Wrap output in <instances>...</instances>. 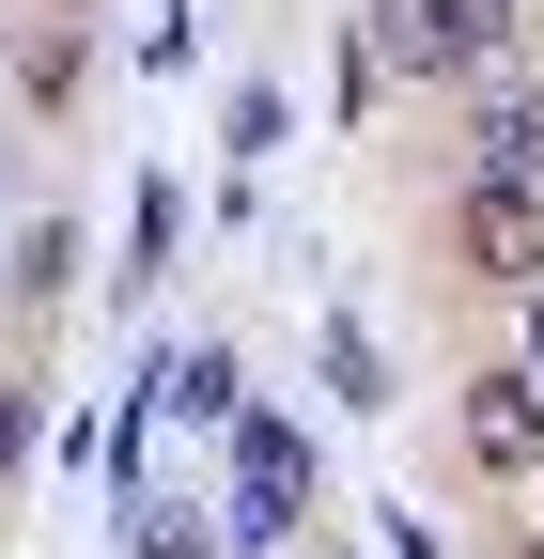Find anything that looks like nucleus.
<instances>
[{
  "instance_id": "9b49d317",
  "label": "nucleus",
  "mask_w": 544,
  "mask_h": 559,
  "mask_svg": "<svg viewBox=\"0 0 544 559\" xmlns=\"http://www.w3.org/2000/svg\"><path fill=\"white\" fill-rule=\"evenodd\" d=\"M529 559H544V544H529Z\"/></svg>"
},
{
  "instance_id": "f03ea898",
  "label": "nucleus",
  "mask_w": 544,
  "mask_h": 559,
  "mask_svg": "<svg viewBox=\"0 0 544 559\" xmlns=\"http://www.w3.org/2000/svg\"><path fill=\"white\" fill-rule=\"evenodd\" d=\"M451 249L498 296H544V187H451Z\"/></svg>"
},
{
  "instance_id": "0eeeda50",
  "label": "nucleus",
  "mask_w": 544,
  "mask_h": 559,
  "mask_svg": "<svg viewBox=\"0 0 544 559\" xmlns=\"http://www.w3.org/2000/svg\"><path fill=\"white\" fill-rule=\"evenodd\" d=\"M125 559H218V513L202 498H125Z\"/></svg>"
},
{
  "instance_id": "20e7f679",
  "label": "nucleus",
  "mask_w": 544,
  "mask_h": 559,
  "mask_svg": "<svg viewBox=\"0 0 544 559\" xmlns=\"http://www.w3.org/2000/svg\"><path fill=\"white\" fill-rule=\"evenodd\" d=\"M466 187H544V94L513 79H483V109H466Z\"/></svg>"
},
{
  "instance_id": "39448f33",
  "label": "nucleus",
  "mask_w": 544,
  "mask_h": 559,
  "mask_svg": "<svg viewBox=\"0 0 544 559\" xmlns=\"http://www.w3.org/2000/svg\"><path fill=\"white\" fill-rule=\"evenodd\" d=\"M172 419H218V436H234V419H249V389H234V358H218V342H172V358L141 373Z\"/></svg>"
},
{
  "instance_id": "f257e3e1",
  "label": "nucleus",
  "mask_w": 544,
  "mask_h": 559,
  "mask_svg": "<svg viewBox=\"0 0 544 559\" xmlns=\"http://www.w3.org/2000/svg\"><path fill=\"white\" fill-rule=\"evenodd\" d=\"M311 498H327V451L296 436V419H234V498H218V559H281L296 528H311Z\"/></svg>"
},
{
  "instance_id": "7ed1b4c3",
  "label": "nucleus",
  "mask_w": 544,
  "mask_h": 559,
  "mask_svg": "<svg viewBox=\"0 0 544 559\" xmlns=\"http://www.w3.org/2000/svg\"><path fill=\"white\" fill-rule=\"evenodd\" d=\"M466 466H483V481H529L544 466V389L498 358V373H466Z\"/></svg>"
},
{
  "instance_id": "423d86ee",
  "label": "nucleus",
  "mask_w": 544,
  "mask_h": 559,
  "mask_svg": "<svg viewBox=\"0 0 544 559\" xmlns=\"http://www.w3.org/2000/svg\"><path fill=\"white\" fill-rule=\"evenodd\" d=\"M327 404H358V419H389L404 389H389V342L358 326V311H327Z\"/></svg>"
},
{
  "instance_id": "1a4fd4ad",
  "label": "nucleus",
  "mask_w": 544,
  "mask_h": 559,
  "mask_svg": "<svg viewBox=\"0 0 544 559\" xmlns=\"http://www.w3.org/2000/svg\"><path fill=\"white\" fill-rule=\"evenodd\" d=\"M32 419H47V389H32L16 358H0V481H16V466H32Z\"/></svg>"
},
{
  "instance_id": "6e6552de",
  "label": "nucleus",
  "mask_w": 544,
  "mask_h": 559,
  "mask_svg": "<svg viewBox=\"0 0 544 559\" xmlns=\"http://www.w3.org/2000/svg\"><path fill=\"white\" fill-rule=\"evenodd\" d=\"M62 264H79V234H62V202L16 234V311H62Z\"/></svg>"
},
{
  "instance_id": "9d476101",
  "label": "nucleus",
  "mask_w": 544,
  "mask_h": 559,
  "mask_svg": "<svg viewBox=\"0 0 544 559\" xmlns=\"http://www.w3.org/2000/svg\"><path fill=\"white\" fill-rule=\"evenodd\" d=\"M513 373H529V389H544V296H529V358H513Z\"/></svg>"
}]
</instances>
